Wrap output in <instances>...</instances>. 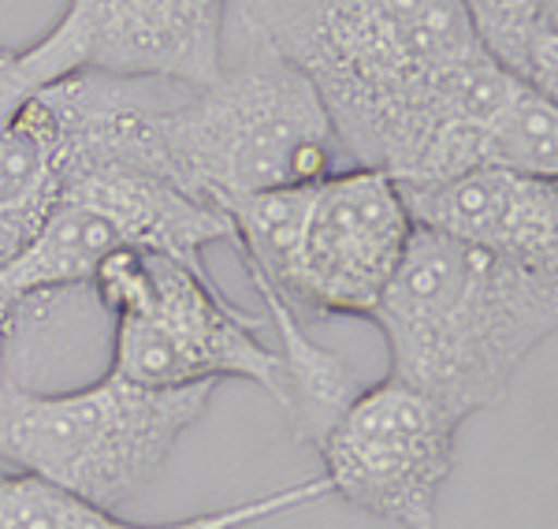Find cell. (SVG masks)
I'll use <instances>...</instances> for the list:
<instances>
[{
	"label": "cell",
	"instance_id": "9a60e30c",
	"mask_svg": "<svg viewBox=\"0 0 558 529\" xmlns=\"http://www.w3.org/2000/svg\"><path fill=\"white\" fill-rule=\"evenodd\" d=\"M544 4L547 0H462L484 52L495 64L514 71L518 79L525 68L529 45L544 23Z\"/></svg>",
	"mask_w": 558,
	"mask_h": 529
},
{
	"label": "cell",
	"instance_id": "5b68a950",
	"mask_svg": "<svg viewBox=\"0 0 558 529\" xmlns=\"http://www.w3.org/2000/svg\"><path fill=\"white\" fill-rule=\"evenodd\" d=\"M216 384L153 388L108 370L71 392H0V459L101 507L142 496L197 425Z\"/></svg>",
	"mask_w": 558,
	"mask_h": 529
},
{
	"label": "cell",
	"instance_id": "7a4b0ae2",
	"mask_svg": "<svg viewBox=\"0 0 558 529\" xmlns=\"http://www.w3.org/2000/svg\"><path fill=\"white\" fill-rule=\"evenodd\" d=\"M391 370L458 421L495 407L539 344L558 336V265H529L413 228L373 310Z\"/></svg>",
	"mask_w": 558,
	"mask_h": 529
},
{
	"label": "cell",
	"instance_id": "9c48e42d",
	"mask_svg": "<svg viewBox=\"0 0 558 529\" xmlns=\"http://www.w3.org/2000/svg\"><path fill=\"white\" fill-rule=\"evenodd\" d=\"M60 23L83 71L194 89L220 75L228 0H68Z\"/></svg>",
	"mask_w": 558,
	"mask_h": 529
},
{
	"label": "cell",
	"instance_id": "8992f818",
	"mask_svg": "<svg viewBox=\"0 0 558 529\" xmlns=\"http://www.w3.org/2000/svg\"><path fill=\"white\" fill-rule=\"evenodd\" d=\"M89 287L116 321L112 373L153 388L250 381L287 410L283 358L260 339L268 317L223 299L205 265L160 250H120Z\"/></svg>",
	"mask_w": 558,
	"mask_h": 529
},
{
	"label": "cell",
	"instance_id": "ac0fdd59",
	"mask_svg": "<svg viewBox=\"0 0 558 529\" xmlns=\"http://www.w3.org/2000/svg\"><path fill=\"white\" fill-rule=\"evenodd\" d=\"M539 26H551V31H558V0H547L544 4V23Z\"/></svg>",
	"mask_w": 558,
	"mask_h": 529
},
{
	"label": "cell",
	"instance_id": "8fae6325",
	"mask_svg": "<svg viewBox=\"0 0 558 529\" xmlns=\"http://www.w3.org/2000/svg\"><path fill=\"white\" fill-rule=\"evenodd\" d=\"M320 496H331L328 481L313 478L302 485L268 492L257 500H242L231 507H216L194 518L175 522H131L120 518L112 507L89 504V500L64 492L34 473H0V529H246L268 518H279L294 507L317 504Z\"/></svg>",
	"mask_w": 558,
	"mask_h": 529
},
{
	"label": "cell",
	"instance_id": "52a82bcc",
	"mask_svg": "<svg viewBox=\"0 0 558 529\" xmlns=\"http://www.w3.org/2000/svg\"><path fill=\"white\" fill-rule=\"evenodd\" d=\"M231 243L223 209L179 191L146 168H75L34 239L0 268V313L60 287L89 284L120 250H160L202 265V250Z\"/></svg>",
	"mask_w": 558,
	"mask_h": 529
},
{
	"label": "cell",
	"instance_id": "e0dca14e",
	"mask_svg": "<svg viewBox=\"0 0 558 529\" xmlns=\"http://www.w3.org/2000/svg\"><path fill=\"white\" fill-rule=\"evenodd\" d=\"M8 328H12V317H4L0 313V392L12 384V376H8V370H4V347H8Z\"/></svg>",
	"mask_w": 558,
	"mask_h": 529
},
{
	"label": "cell",
	"instance_id": "3957f363",
	"mask_svg": "<svg viewBox=\"0 0 558 529\" xmlns=\"http://www.w3.org/2000/svg\"><path fill=\"white\" fill-rule=\"evenodd\" d=\"M157 149L179 191L223 213L257 194L354 168L310 79L239 34H223V64L213 83L165 94Z\"/></svg>",
	"mask_w": 558,
	"mask_h": 529
},
{
	"label": "cell",
	"instance_id": "30bf717a",
	"mask_svg": "<svg viewBox=\"0 0 558 529\" xmlns=\"http://www.w3.org/2000/svg\"><path fill=\"white\" fill-rule=\"evenodd\" d=\"M413 228L529 265H558V179L470 168L436 183H395Z\"/></svg>",
	"mask_w": 558,
	"mask_h": 529
},
{
	"label": "cell",
	"instance_id": "7c38bea8",
	"mask_svg": "<svg viewBox=\"0 0 558 529\" xmlns=\"http://www.w3.org/2000/svg\"><path fill=\"white\" fill-rule=\"evenodd\" d=\"M60 191H64V146L38 97L0 142V262L8 265L31 243Z\"/></svg>",
	"mask_w": 558,
	"mask_h": 529
},
{
	"label": "cell",
	"instance_id": "5bb4252c",
	"mask_svg": "<svg viewBox=\"0 0 558 529\" xmlns=\"http://www.w3.org/2000/svg\"><path fill=\"white\" fill-rule=\"evenodd\" d=\"M78 71H83V60L60 20L23 49H0V142L45 89Z\"/></svg>",
	"mask_w": 558,
	"mask_h": 529
},
{
	"label": "cell",
	"instance_id": "4fadbf2b",
	"mask_svg": "<svg viewBox=\"0 0 558 529\" xmlns=\"http://www.w3.org/2000/svg\"><path fill=\"white\" fill-rule=\"evenodd\" d=\"M484 165L558 179V105L536 94L525 79L484 131L481 168Z\"/></svg>",
	"mask_w": 558,
	"mask_h": 529
},
{
	"label": "cell",
	"instance_id": "2e32d148",
	"mask_svg": "<svg viewBox=\"0 0 558 529\" xmlns=\"http://www.w3.org/2000/svg\"><path fill=\"white\" fill-rule=\"evenodd\" d=\"M521 79H525L536 94H544L547 101L558 105V31H551V26H539L533 45H529Z\"/></svg>",
	"mask_w": 558,
	"mask_h": 529
},
{
	"label": "cell",
	"instance_id": "6da1fadb",
	"mask_svg": "<svg viewBox=\"0 0 558 529\" xmlns=\"http://www.w3.org/2000/svg\"><path fill=\"white\" fill-rule=\"evenodd\" d=\"M223 34L299 68L350 165L395 183L481 168L484 131L521 83L462 0H228Z\"/></svg>",
	"mask_w": 558,
	"mask_h": 529
},
{
	"label": "cell",
	"instance_id": "277c9868",
	"mask_svg": "<svg viewBox=\"0 0 558 529\" xmlns=\"http://www.w3.org/2000/svg\"><path fill=\"white\" fill-rule=\"evenodd\" d=\"M231 247L260 299L299 317H373L413 236L399 187L376 168H343L228 209Z\"/></svg>",
	"mask_w": 558,
	"mask_h": 529
},
{
	"label": "cell",
	"instance_id": "ba28073f",
	"mask_svg": "<svg viewBox=\"0 0 558 529\" xmlns=\"http://www.w3.org/2000/svg\"><path fill=\"white\" fill-rule=\"evenodd\" d=\"M458 421L425 392L384 376L357 392L317 441L331 496L399 529H436L454 470Z\"/></svg>",
	"mask_w": 558,
	"mask_h": 529
}]
</instances>
